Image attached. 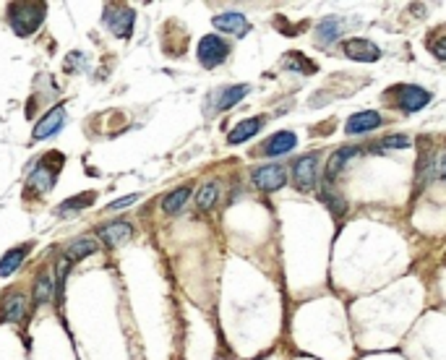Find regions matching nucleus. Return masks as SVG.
Here are the masks:
<instances>
[{
	"label": "nucleus",
	"mask_w": 446,
	"mask_h": 360,
	"mask_svg": "<svg viewBox=\"0 0 446 360\" xmlns=\"http://www.w3.org/2000/svg\"><path fill=\"white\" fill-rule=\"evenodd\" d=\"M44 13H47L44 3H11L8 6V21L13 32L21 37L35 35L44 21Z\"/></svg>",
	"instance_id": "obj_1"
},
{
	"label": "nucleus",
	"mask_w": 446,
	"mask_h": 360,
	"mask_svg": "<svg viewBox=\"0 0 446 360\" xmlns=\"http://www.w3.org/2000/svg\"><path fill=\"white\" fill-rule=\"evenodd\" d=\"M198 63L204 66V68H217V66H222L227 55H230V44L224 42L219 35H206L201 37V42H198Z\"/></svg>",
	"instance_id": "obj_2"
},
{
	"label": "nucleus",
	"mask_w": 446,
	"mask_h": 360,
	"mask_svg": "<svg viewBox=\"0 0 446 360\" xmlns=\"http://www.w3.org/2000/svg\"><path fill=\"white\" fill-rule=\"evenodd\" d=\"M251 180L258 191L272 193V191H279L287 183V170L282 164H261V167L251 170Z\"/></svg>",
	"instance_id": "obj_3"
},
{
	"label": "nucleus",
	"mask_w": 446,
	"mask_h": 360,
	"mask_svg": "<svg viewBox=\"0 0 446 360\" xmlns=\"http://www.w3.org/2000/svg\"><path fill=\"white\" fill-rule=\"evenodd\" d=\"M316 170H318V157L316 155H303L292 162V183L301 193H308L316 186Z\"/></svg>",
	"instance_id": "obj_4"
},
{
	"label": "nucleus",
	"mask_w": 446,
	"mask_h": 360,
	"mask_svg": "<svg viewBox=\"0 0 446 360\" xmlns=\"http://www.w3.org/2000/svg\"><path fill=\"white\" fill-rule=\"evenodd\" d=\"M104 24L112 29V35L121 37V40H128L131 32H133V21H136V13L128 8V6H107L102 13Z\"/></svg>",
	"instance_id": "obj_5"
},
{
	"label": "nucleus",
	"mask_w": 446,
	"mask_h": 360,
	"mask_svg": "<svg viewBox=\"0 0 446 360\" xmlns=\"http://www.w3.org/2000/svg\"><path fill=\"white\" fill-rule=\"evenodd\" d=\"M342 52L350 60H358V63H376L381 58V47L370 40H363V37H352V40H344Z\"/></svg>",
	"instance_id": "obj_6"
},
{
	"label": "nucleus",
	"mask_w": 446,
	"mask_h": 360,
	"mask_svg": "<svg viewBox=\"0 0 446 360\" xmlns=\"http://www.w3.org/2000/svg\"><path fill=\"white\" fill-rule=\"evenodd\" d=\"M399 92V107L404 112H418L423 110L426 104H430V92L428 89H423V86H415V84H404L397 89Z\"/></svg>",
	"instance_id": "obj_7"
},
{
	"label": "nucleus",
	"mask_w": 446,
	"mask_h": 360,
	"mask_svg": "<svg viewBox=\"0 0 446 360\" xmlns=\"http://www.w3.org/2000/svg\"><path fill=\"white\" fill-rule=\"evenodd\" d=\"M212 24H215L219 32H227V35H235V37H246L251 29L248 18H246V13H241V11H224V13L212 18Z\"/></svg>",
	"instance_id": "obj_8"
},
{
	"label": "nucleus",
	"mask_w": 446,
	"mask_h": 360,
	"mask_svg": "<svg viewBox=\"0 0 446 360\" xmlns=\"http://www.w3.org/2000/svg\"><path fill=\"white\" fill-rule=\"evenodd\" d=\"M381 123H384V118H381L376 110H363V112H355L352 118H347L344 131H347L350 136H358V133H370V131H376Z\"/></svg>",
	"instance_id": "obj_9"
},
{
	"label": "nucleus",
	"mask_w": 446,
	"mask_h": 360,
	"mask_svg": "<svg viewBox=\"0 0 446 360\" xmlns=\"http://www.w3.org/2000/svg\"><path fill=\"white\" fill-rule=\"evenodd\" d=\"M355 155H361V146H342V149H337L334 155L329 157V162H326V172H324V178L326 183H334V178H339V172L344 170V164L350 162Z\"/></svg>",
	"instance_id": "obj_10"
},
{
	"label": "nucleus",
	"mask_w": 446,
	"mask_h": 360,
	"mask_svg": "<svg viewBox=\"0 0 446 360\" xmlns=\"http://www.w3.org/2000/svg\"><path fill=\"white\" fill-rule=\"evenodd\" d=\"M0 316H3V321H13V324H18V321H24L26 316V298L21 295V292H8L6 298L0 300Z\"/></svg>",
	"instance_id": "obj_11"
},
{
	"label": "nucleus",
	"mask_w": 446,
	"mask_h": 360,
	"mask_svg": "<svg viewBox=\"0 0 446 360\" xmlns=\"http://www.w3.org/2000/svg\"><path fill=\"white\" fill-rule=\"evenodd\" d=\"M100 238H102L104 246L118 248V246H123V243H128V240L133 238V227H131L128 222H123V220L121 222H110L100 230Z\"/></svg>",
	"instance_id": "obj_12"
},
{
	"label": "nucleus",
	"mask_w": 446,
	"mask_h": 360,
	"mask_svg": "<svg viewBox=\"0 0 446 360\" xmlns=\"http://www.w3.org/2000/svg\"><path fill=\"white\" fill-rule=\"evenodd\" d=\"M266 126V118L264 115H258V118H246L241 120L235 128L230 131V136H227V141L230 144H243V141H248V138H253L258 133V131Z\"/></svg>",
	"instance_id": "obj_13"
},
{
	"label": "nucleus",
	"mask_w": 446,
	"mask_h": 360,
	"mask_svg": "<svg viewBox=\"0 0 446 360\" xmlns=\"http://www.w3.org/2000/svg\"><path fill=\"white\" fill-rule=\"evenodd\" d=\"M295 144H298V136H295L292 131H279V133H275L272 138H266L264 155L266 157L287 155V152H292V149H295Z\"/></svg>",
	"instance_id": "obj_14"
},
{
	"label": "nucleus",
	"mask_w": 446,
	"mask_h": 360,
	"mask_svg": "<svg viewBox=\"0 0 446 360\" xmlns=\"http://www.w3.org/2000/svg\"><path fill=\"white\" fill-rule=\"evenodd\" d=\"M63 123H66V110L63 107H52L44 118H40V123L35 126V138H47L52 136L55 131L63 128Z\"/></svg>",
	"instance_id": "obj_15"
},
{
	"label": "nucleus",
	"mask_w": 446,
	"mask_h": 360,
	"mask_svg": "<svg viewBox=\"0 0 446 360\" xmlns=\"http://www.w3.org/2000/svg\"><path fill=\"white\" fill-rule=\"evenodd\" d=\"M339 32H342V18H339V16L321 18V21H318V26H316V42L321 44V47H329V44H332L337 37H339Z\"/></svg>",
	"instance_id": "obj_16"
},
{
	"label": "nucleus",
	"mask_w": 446,
	"mask_h": 360,
	"mask_svg": "<svg viewBox=\"0 0 446 360\" xmlns=\"http://www.w3.org/2000/svg\"><path fill=\"white\" fill-rule=\"evenodd\" d=\"M251 92L248 84H235V86H227V89H222L219 92V97H217V110H230V107H235V104L241 102L243 97Z\"/></svg>",
	"instance_id": "obj_17"
},
{
	"label": "nucleus",
	"mask_w": 446,
	"mask_h": 360,
	"mask_svg": "<svg viewBox=\"0 0 446 360\" xmlns=\"http://www.w3.org/2000/svg\"><path fill=\"white\" fill-rule=\"evenodd\" d=\"M29 243L26 246H21V248H11L6 256L0 258V277H11L13 272H16L18 266L24 264V258H26V253H29Z\"/></svg>",
	"instance_id": "obj_18"
},
{
	"label": "nucleus",
	"mask_w": 446,
	"mask_h": 360,
	"mask_svg": "<svg viewBox=\"0 0 446 360\" xmlns=\"http://www.w3.org/2000/svg\"><path fill=\"white\" fill-rule=\"evenodd\" d=\"M191 198V188L188 186H181V188L170 191L167 196H164L162 201V212L164 215H178L183 206H186V201Z\"/></svg>",
	"instance_id": "obj_19"
},
{
	"label": "nucleus",
	"mask_w": 446,
	"mask_h": 360,
	"mask_svg": "<svg viewBox=\"0 0 446 360\" xmlns=\"http://www.w3.org/2000/svg\"><path fill=\"white\" fill-rule=\"evenodd\" d=\"M97 251V243H95V238H78V240H73L71 243L68 248H66V261H81V258H86V256H92Z\"/></svg>",
	"instance_id": "obj_20"
},
{
	"label": "nucleus",
	"mask_w": 446,
	"mask_h": 360,
	"mask_svg": "<svg viewBox=\"0 0 446 360\" xmlns=\"http://www.w3.org/2000/svg\"><path fill=\"white\" fill-rule=\"evenodd\" d=\"M55 183V170H47L44 164H40L32 175H29V188L37 191V193H47Z\"/></svg>",
	"instance_id": "obj_21"
},
{
	"label": "nucleus",
	"mask_w": 446,
	"mask_h": 360,
	"mask_svg": "<svg viewBox=\"0 0 446 360\" xmlns=\"http://www.w3.org/2000/svg\"><path fill=\"white\" fill-rule=\"evenodd\" d=\"M217 198H219V186H217L215 180H209V183H204V186L198 188L196 206L201 209V212H209V209H215Z\"/></svg>",
	"instance_id": "obj_22"
},
{
	"label": "nucleus",
	"mask_w": 446,
	"mask_h": 360,
	"mask_svg": "<svg viewBox=\"0 0 446 360\" xmlns=\"http://www.w3.org/2000/svg\"><path fill=\"white\" fill-rule=\"evenodd\" d=\"M50 298H52V277L47 272H42L35 282V303L37 306H44V303H50Z\"/></svg>",
	"instance_id": "obj_23"
},
{
	"label": "nucleus",
	"mask_w": 446,
	"mask_h": 360,
	"mask_svg": "<svg viewBox=\"0 0 446 360\" xmlns=\"http://www.w3.org/2000/svg\"><path fill=\"white\" fill-rule=\"evenodd\" d=\"M321 201L329 206V212H332L334 217H342L344 212H347V204H344V198L339 196V193H334L332 188L321 191Z\"/></svg>",
	"instance_id": "obj_24"
},
{
	"label": "nucleus",
	"mask_w": 446,
	"mask_h": 360,
	"mask_svg": "<svg viewBox=\"0 0 446 360\" xmlns=\"http://www.w3.org/2000/svg\"><path fill=\"white\" fill-rule=\"evenodd\" d=\"M92 201H95V193L86 191V193H81V196H73V198H68L66 204L58 206V215H68V212H73V209H84V206H89Z\"/></svg>",
	"instance_id": "obj_25"
},
{
	"label": "nucleus",
	"mask_w": 446,
	"mask_h": 360,
	"mask_svg": "<svg viewBox=\"0 0 446 360\" xmlns=\"http://www.w3.org/2000/svg\"><path fill=\"white\" fill-rule=\"evenodd\" d=\"M407 146H412V138L404 136V133H394V136L381 138V146H378V149H407Z\"/></svg>",
	"instance_id": "obj_26"
},
{
	"label": "nucleus",
	"mask_w": 446,
	"mask_h": 360,
	"mask_svg": "<svg viewBox=\"0 0 446 360\" xmlns=\"http://www.w3.org/2000/svg\"><path fill=\"white\" fill-rule=\"evenodd\" d=\"M430 52H433L438 60H446V37L433 40V42H430Z\"/></svg>",
	"instance_id": "obj_27"
},
{
	"label": "nucleus",
	"mask_w": 446,
	"mask_h": 360,
	"mask_svg": "<svg viewBox=\"0 0 446 360\" xmlns=\"http://www.w3.org/2000/svg\"><path fill=\"white\" fill-rule=\"evenodd\" d=\"M136 201H138V196H136V193H131V196H123V198H118V201H112L107 209H126V206L136 204Z\"/></svg>",
	"instance_id": "obj_28"
},
{
	"label": "nucleus",
	"mask_w": 446,
	"mask_h": 360,
	"mask_svg": "<svg viewBox=\"0 0 446 360\" xmlns=\"http://www.w3.org/2000/svg\"><path fill=\"white\" fill-rule=\"evenodd\" d=\"M438 178L446 183V152L441 157H438Z\"/></svg>",
	"instance_id": "obj_29"
}]
</instances>
